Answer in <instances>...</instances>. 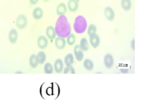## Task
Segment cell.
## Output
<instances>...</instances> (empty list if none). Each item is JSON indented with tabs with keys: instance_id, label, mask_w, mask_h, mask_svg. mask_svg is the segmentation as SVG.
Instances as JSON below:
<instances>
[{
	"instance_id": "obj_3",
	"label": "cell",
	"mask_w": 148,
	"mask_h": 104,
	"mask_svg": "<svg viewBox=\"0 0 148 104\" xmlns=\"http://www.w3.org/2000/svg\"><path fill=\"white\" fill-rule=\"evenodd\" d=\"M27 18L25 15L23 14H21V15H19L16 20V26L17 27V28L21 29V30H23L27 27Z\"/></svg>"
},
{
	"instance_id": "obj_16",
	"label": "cell",
	"mask_w": 148,
	"mask_h": 104,
	"mask_svg": "<svg viewBox=\"0 0 148 104\" xmlns=\"http://www.w3.org/2000/svg\"><path fill=\"white\" fill-rule=\"evenodd\" d=\"M79 48L83 51H87L90 49L89 41L86 37H83L79 41Z\"/></svg>"
},
{
	"instance_id": "obj_7",
	"label": "cell",
	"mask_w": 148,
	"mask_h": 104,
	"mask_svg": "<svg viewBox=\"0 0 148 104\" xmlns=\"http://www.w3.org/2000/svg\"><path fill=\"white\" fill-rule=\"evenodd\" d=\"M38 47L41 50H45L48 48L49 45V42H48V39L45 36L41 35L39 36L38 38Z\"/></svg>"
},
{
	"instance_id": "obj_25",
	"label": "cell",
	"mask_w": 148,
	"mask_h": 104,
	"mask_svg": "<svg viewBox=\"0 0 148 104\" xmlns=\"http://www.w3.org/2000/svg\"><path fill=\"white\" fill-rule=\"evenodd\" d=\"M63 73L64 74H75L76 73V70L74 69L73 65L66 66L65 69H63Z\"/></svg>"
},
{
	"instance_id": "obj_11",
	"label": "cell",
	"mask_w": 148,
	"mask_h": 104,
	"mask_svg": "<svg viewBox=\"0 0 148 104\" xmlns=\"http://www.w3.org/2000/svg\"><path fill=\"white\" fill-rule=\"evenodd\" d=\"M45 33L47 37L49 39V40H54V39L56 37V30H55V27H52V26H49L47 27L45 30Z\"/></svg>"
},
{
	"instance_id": "obj_17",
	"label": "cell",
	"mask_w": 148,
	"mask_h": 104,
	"mask_svg": "<svg viewBox=\"0 0 148 104\" xmlns=\"http://www.w3.org/2000/svg\"><path fill=\"white\" fill-rule=\"evenodd\" d=\"M36 58H37V61H38V65H43L45 62L47 56H46V54L44 51H39L38 54L36 55Z\"/></svg>"
},
{
	"instance_id": "obj_24",
	"label": "cell",
	"mask_w": 148,
	"mask_h": 104,
	"mask_svg": "<svg viewBox=\"0 0 148 104\" xmlns=\"http://www.w3.org/2000/svg\"><path fill=\"white\" fill-rule=\"evenodd\" d=\"M87 34L88 36L93 35V34H95V33H97V27L95 24L94 23H92L87 28Z\"/></svg>"
},
{
	"instance_id": "obj_22",
	"label": "cell",
	"mask_w": 148,
	"mask_h": 104,
	"mask_svg": "<svg viewBox=\"0 0 148 104\" xmlns=\"http://www.w3.org/2000/svg\"><path fill=\"white\" fill-rule=\"evenodd\" d=\"M76 41H77V38H76V36L73 34V33H70L68 37H67L66 44L69 46H73L75 44H76Z\"/></svg>"
},
{
	"instance_id": "obj_13",
	"label": "cell",
	"mask_w": 148,
	"mask_h": 104,
	"mask_svg": "<svg viewBox=\"0 0 148 104\" xmlns=\"http://www.w3.org/2000/svg\"><path fill=\"white\" fill-rule=\"evenodd\" d=\"M43 10L41 7H36L34 9L33 12H32V16H33L34 19H35L36 20H40L41 18L43 17Z\"/></svg>"
},
{
	"instance_id": "obj_30",
	"label": "cell",
	"mask_w": 148,
	"mask_h": 104,
	"mask_svg": "<svg viewBox=\"0 0 148 104\" xmlns=\"http://www.w3.org/2000/svg\"><path fill=\"white\" fill-rule=\"evenodd\" d=\"M43 1L45 2V3H48V2H49L50 0H43Z\"/></svg>"
},
{
	"instance_id": "obj_23",
	"label": "cell",
	"mask_w": 148,
	"mask_h": 104,
	"mask_svg": "<svg viewBox=\"0 0 148 104\" xmlns=\"http://www.w3.org/2000/svg\"><path fill=\"white\" fill-rule=\"evenodd\" d=\"M54 69H53V66L51 65V63H46L44 66V71H45V73L46 74H52L53 73Z\"/></svg>"
},
{
	"instance_id": "obj_14",
	"label": "cell",
	"mask_w": 148,
	"mask_h": 104,
	"mask_svg": "<svg viewBox=\"0 0 148 104\" xmlns=\"http://www.w3.org/2000/svg\"><path fill=\"white\" fill-rule=\"evenodd\" d=\"M9 41L11 44H15L18 40V32L15 29H12L10 32H9Z\"/></svg>"
},
{
	"instance_id": "obj_4",
	"label": "cell",
	"mask_w": 148,
	"mask_h": 104,
	"mask_svg": "<svg viewBox=\"0 0 148 104\" xmlns=\"http://www.w3.org/2000/svg\"><path fill=\"white\" fill-rule=\"evenodd\" d=\"M89 41L90 45L93 48H97L99 47L101 44V39H100L99 35H97V33H95L93 35L89 36Z\"/></svg>"
},
{
	"instance_id": "obj_10",
	"label": "cell",
	"mask_w": 148,
	"mask_h": 104,
	"mask_svg": "<svg viewBox=\"0 0 148 104\" xmlns=\"http://www.w3.org/2000/svg\"><path fill=\"white\" fill-rule=\"evenodd\" d=\"M66 6L71 13H75V12H77L79 8V1L78 0H69Z\"/></svg>"
},
{
	"instance_id": "obj_27",
	"label": "cell",
	"mask_w": 148,
	"mask_h": 104,
	"mask_svg": "<svg viewBox=\"0 0 148 104\" xmlns=\"http://www.w3.org/2000/svg\"><path fill=\"white\" fill-rule=\"evenodd\" d=\"M131 48L133 49V51L135 50V40L134 39L131 41Z\"/></svg>"
},
{
	"instance_id": "obj_2",
	"label": "cell",
	"mask_w": 148,
	"mask_h": 104,
	"mask_svg": "<svg viewBox=\"0 0 148 104\" xmlns=\"http://www.w3.org/2000/svg\"><path fill=\"white\" fill-rule=\"evenodd\" d=\"M87 28V22L83 16L79 15L75 18L73 23V29L75 32L79 34L84 33Z\"/></svg>"
},
{
	"instance_id": "obj_21",
	"label": "cell",
	"mask_w": 148,
	"mask_h": 104,
	"mask_svg": "<svg viewBox=\"0 0 148 104\" xmlns=\"http://www.w3.org/2000/svg\"><path fill=\"white\" fill-rule=\"evenodd\" d=\"M29 65H30V66L32 69H36L38 67V61H37V58H36V54H32L30 56Z\"/></svg>"
},
{
	"instance_id": "obj_29",
	"label": "cell",
	"mask_w": 148,
	"mask_h": 104,
	"mask_svg": "<svg viewBox=\"0 0 148 104\" xmlns=\"http://www.w3.org/2000/svg\"><path fill=\"white\" fill-rule=\"evenodd\" d=\"M16 74H21V73H23V72H22V71H16Z\"/></svg>"
},
{
	"instance_id": "obj_15",
	"label": "cell",
	"mask_w": 148,
	"mask_h": 104,
	"mask_svg": "<svg viewBox=\"0 0 148 104\" xmlns=\"http://www.w3.org/2000/svg\"><path fill=\"white\" fill-rule=\"evenodd\" d=\"M67 11V6L65 3H60L58 5L56 8V13L59 16H65V14L66 13Z\"/></svg>"
},
{
	"instance_id": "obj_6",
	"label": "cell",
	"mask_w": 148,
	"mask_h": 104,
	"mask_svg": "<svg viewBox=\"0 0 148 104\" xmlns=\"http://www.w3.org/2000/svg\"><path fill=\"white\" fill-rule=\"evenodd\" d=\"M104 14H105V18L107 19L108 21H113L115 19V11L113 10L112 8L110 7V6H107L105 8V10H104Z\"/></svg>"
},
{
	"instance_id": "obj_5",
	"label": "cell",
	"mask_w": 148,
	"mask_h": 104,
	"mask_svg": "<svg viewBox=\"0 0 148 104\" xmlns=\"http://www.w3.org/2000/svg\"><path fill=\"white\" fill-rule=\"evenodd\" d=\"M104 65L108 69H112L114 65V58L111 54H106L104 57Z\"/></svg>"
},
{
	"instance_id": "obj_9",
	"label": "cell",
	"mask_w": 148,
	"mask_h": 104,
	"mask_svg": "<svg viewBox=\"0 0 148 104\" xmlns=\"http://www.w3.org/2000/svg\"><path fill=\"white\" fill-rule=\"evenodd\" d=\"M73 53L74 56H75V58H76L77 61H82L84 60V51L80 49L79 45H76L74 47Z\"/></svg>"
},
{
	"instance_id": "obj_26",
	"label": "cell",
	"mask_w": 148,
	"mask_h": 104,
	"mask_svg": "<svg viewBox=\"0 0 148 104\" xmlns=\"http://www.w3.org/2000/svg\"><path fill=\"white\" fill-rule=\"evenodd\" d=\"M38 1H39V0H29V2H30V4H31V5H36L37 3H38Z\"/></svg>"
},
{
	"instance_id": "obj_28",
	"label": "cell",
	"mask_w": 148,
	"mask_h": 104,
	"mask_svg": "<svg viewBox=\"0 0 148 104\" xmlns=\"http://www.w3.org/2000/svg\"><path fill=\"white\" fill-rule=\"evenodd\" d=\"M120 71H121L122 73H127L128 71H129V69H120Z\"/></svg>"
},
{
	"instance_id": "obj_12",
	"label": "cell",
	"mask_w": 148,
	"mask_h": 104,
	"mask_svg": "<svg viewBox=\"0 0 148 104\" xmlns=\"http://www.w3.org/2000/svg\"><path fill=\"white\" fill-rule=\"evenodd\" d=\"M53 69L54 70L56 71V73H61L62 71H63L64 69L63 61L60 58L56 59V60L55 61V62H54Z\"/></svg>"
},
{
	"instance_id": "obj_20",
	"label": "cell",
	"mask_w": 148,
	"mask_h": 104,
	"mask_svg": "<svg viewBox=\"0 0 148 104\" xmlns=\"http://www.w3.org/2000/svg\"><path fill=\"white\" fill-rule=\"evenodd\" d=\"M63 63H65V65L66 66L73 65V64L74 63V56L73 55V54L69 53L65 57Z\"/></svg>"
},
{
	"instance_id": "obj_18",
	"label": "cell",
	"mask_w": 148,
	"mask_h": 104,
	"mask_svg": "<svg viewBox=\"0 0 148 104\" xmlns=\"http://www.w3.org/2000/svg\"><path fill=\"white\" fill-rule=\"evenodd\" d=\"M121 6L124 11H130L132 7L131 0H121Z\"/></svg>"
},
{
	"instance_id": "obj_19",
	"label": "cell",
	"mask_w": 148,
	"mask_h": 104,
	"mask_svg": "<svg viewBox=\"0 0 148 104\" xmlns=\"http://www.w3.org/2000/svg\"><path fill=\"white\" fill-rule=\"evenodd\" d=\"M84 67L87 71H91L94 69L95 65H94V62L90 59H85L84 61Z\"/></svg>"
},
{
	"instance_id": "obj_1",
	"label": "cell",
	"mask_w": 148,
	"mask_h": 104,
	"mask_svg": "<svg viewBox=\"0 0 148 104\" xmlns=\"http://www.w3.org/2000/svg\"><path fill=\"white\" fill-rule=\"evenodd\" d=\"M55 30L56 35L61 37H67L71 33V26L69 24L68 19L65 16H59L56 23Z\"/></svg>"
},
{
	"instance_id": "obj_8",
	"label": "cell",
	"mask_w": 148,
	"mask_h": 104,
	"mask_svg": "<svg viewBox=\"0 0 148 104\" xmlns=\"http://www.w3.org/2000/svg\"><path fill=\"white\" fill-rule=\"evenodd\" d=\"M55 45L58 50H63L66 46V41L64 37L58 36V37L55 38Z\"/></svg>"
}]
</instances>
